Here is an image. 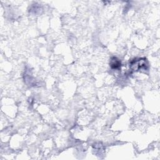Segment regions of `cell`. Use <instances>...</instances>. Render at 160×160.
<instances>
[{"label": "cell", "mask_w": 160, "mask_h": 160, "mask_svg": "<svg viewBox=\"0 0 160 160\" xmlns=\"http://www.w3.org/2000/svg\"><path fill=\"white\" fill-rule=\"evenodd\" d=\"M110 66L112 69L117 70L121 66V61L119 59L116 57H113L111 59L110 61Z\"/></svg>", "instance_id": "obj_1"}]
</instances>
